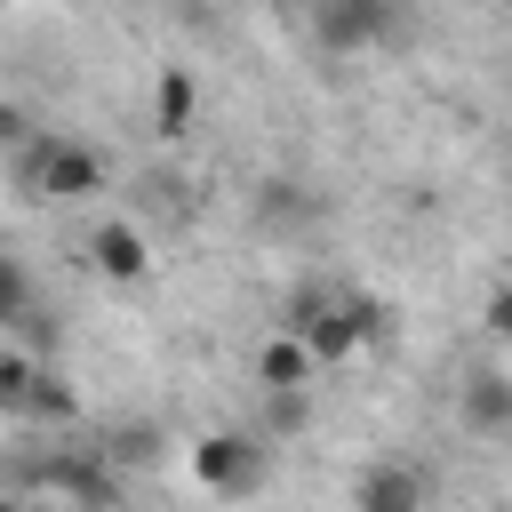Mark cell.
I'll use <instances>...</instances> for the list:
<instances>
[{"label": "cell", "instance_id": "obj_1", "mask_svg": "<svg viewBox=\"0 0 512 512\" xmlns=\"http://www.w3.org/2000/svg\"><path fill=\"white\" fill-rule=\"evenodd\" d=\"M280 336H296V344L312 352V368H344V360L360 352L352 296H344V288H320V280H304V288L280 304Z\"/></svg>", "mask_w": 512, "mask_h": 512}, {"label": "cell", "instance_id": "obj_2", "mask_svg": "<svg viewBox=\"0 0 512 512\" xmlns=\"http://www.w3.org/2000/svg\"><path fill=\"white\" fill-rule=\"evenodd\" d=\"M264 472H272V456H264V440H256V432H240V424H216V432H200V440H192V480H200L208 496H224V504L256 496V488H264Z\"/></svg>", "mask_w": 512, "mask_h": 512}, {"label": "cell", "instance_id": "obj_3", "mask_svg": "<svg viewBox=\"0 0 512 512\" xmlns=\"http://www.w3.org/2000/svg\"><path fill=\"white\" fill-rule=\"evenodd\" d=\"M24 192H32V200L72 208V200L104 192V160H96L88 144H72V136H40V144L24 152Z\"/></svg>", "mask_w": 512, "mask_h": 512}, {"label": "cell", "instance_id": "obj_4", "mask_svg": "<svg viewBox=\"0 0 512 512\" xmlns=\"http://www.w3.org/2000/svg\"><path fill=\"white\" fill-rule=\"evenodd\" d=\"M312 32H320L328 56H352V48H368V40L392 32V0H320Z\"/></svg>", "mask_w": 512, "mask_h": 512}, {"label": "cell", "instance_id": "obj_5", "mask_svg": "<svg viewBox=\"0 0 512 512\" xmlns=\"http://www.w3.org/2000/svg\"><path fill=\"white\" fill-rule=\"evenodd\" d=\"M352 512H424V472L400 464V456L368 464V472L352 480Z\"/></svg>", "mask_w": 512, "mask_h": 512}, {"label": "cell", "instance_id": "obj_6", "mask_svg": "<svg viewBox=\"0 0 512 512\" xmlns=\"http://www.w3.org/2000/svg\"><path fill=\"white\" fill-rule=\"evenodd\" d=\"M456 408H464V424H472L480 440H504V432H512V376H504V368H472L464 392H456Z\"/></svg>", "mask_w": 512, "mask_h": 512}, {"label": "cell", "instance_id": "obj_7", "mask_svg": "<svg viewBox=\"0 0 512 512\" xmlns=\"http://www.w3.org/2000/svg\"><path fill=\"white\" fill-rule=\"evenodd\" d=\"M248 368H256V392H312V384H320L312 352H304L296 336H280V328L256 344V360H248Z\"/></svg>", "mask_w": 512, "mask_h": 512}, {"label": "cell", "instance_id": "obj_8", "mask_svg": "<svg viewBox=\"0 0 512 512\" xmlns=\"http://www.w3.org/2000/svg\"><path fill=\"white\" fill-rule=\"evenodd\" d=\"M40 480H48V488H64L80 512H112V464H96V456H48V464H40Z\"/></svg>", "mask_w": 512, "mask_h": 512}, {"label": "cell", "instance_id": "obj_9", "mask_svg": "<svg viewBox=\"0 0 512 512\" xmlns=\"http://www.w3.org/2000/svg\"><path fill=\"white\" fill-rule=\"evenodd\" d=\"M192 112H200L192 72H184V64H160V88H152V136L184 144V136H192Z\"/></svg>", "mask_w": 512, "mask_h": 512}, {"label": "cell", "instance_id": "obj_10", "mask_svg": "<svg viewBox=\"0 0 512 512\" xmlns=\"http://www.w3.org/2000/svg\"><path fill=\"white\" fill-rule=\"evenodd\" d=\"M88 264H96L104 280H144V272H152V248H144V232H136V224H96Z\"/></svg>", "mask_w": 512, "mask_h": 512}, {"label": "cell", "instance_id": "obj_11", "mask_svg": "<svg viewBox=\"0 0 512 512\" xmlns=\"http://www.w3.org/2000/svg\"><path fill=\"white\" fill-rule=\"evenodd\" d=\"M24 424H72L80 416V392L56 376V368H32V384H24V408H16Z\"/></svg>", "mask_w": 512, "mask_h": 512}, {"label": "cell", "instance_id": "obj_12", "mask_svg": "<svg viewBox=\"0 0 512 512\" xmlns=\"http://www.w3.org/2000/svg\"><path fill=\"white\" fill-rule=\"evenodd\" d=\"M312 424V392H264V432L256 440H288Z\"/></svg>", "mask_w": 512, "mask_h": 512}, {"label": "cell", "instance_id": "obj_13", "mask_svg": "<svg viewBox=\"0 0 512 512\" xmlns=\"http://www.w3.org/2000/svg\"><path fill=\"white\" fill-rule=\"evenodd\" d=\"M24 312H32V280H24V264L0 248V328H16Z\"/></svg>", "mask_w": 512, "mask_h": 512}, {"label": "cell", "instance_id": "obj_14", "mask_svg": "<svg viewBox=\"0 0 512 512\" xmlns=\"http://www.w3.org/2000/svg\"><path fill=\"white\" fill-rule=\"evenodd\" d=\"M152 456H160V432L152 424H120L112 448H104V464H152Z\"/></svg>", "mask_w": 512, "mask_h": 512}, {"label": "cell", "instance_id": "obj_15", "mask_svg": "<svg viewBox=\"0 0 512 512\" xmlns=\"http://www.w3.org/2000/svg\"><path fill=\"white\" fill-rule=\"evenodd\" d=\"M352 328H360V352H376V344H392V312H384L376 296H352Z\"/></svg>", "mask_w": 512, "mask_h": 512}, {"label": "cell", "instance_id": "obj_16", "mask_svg": "<svg viewBox=\"0 0 512 512\" xmlns=\"http://www.w3.org/2000/svg\"><path fill=\"white\" fill-rule=\"evenodd\" d=\"M32 368H40V360H24V352H0V416H16V408H24V384H32Z\"/></svg>", "mask_w": 512, "mask_h": 512}, {"label": "cell", "instance_id": "obj_17", "mask_svg": "<svg viewBox=\"0 0 512 512\" xmlns=\"http://www.w3.org/2000/svg\"><path fill=\"white\" fill-rule=\"evenodd\" d=\"M304 208H312V200H304L296 184H264V216H280V224H288V216H304Z\"/></svg>", "mask_w": 512, "mask_h": 512}, {"label": "cell", "instance_id": "obj_18", "mask_svg": "<svg viewBox=\"0 0 512 512\" xmlns=\"http://www.w3.org/2000/svg\"><path fill=\"white\" fill-rule=\"evenodd\" d=\"M480 320H488V336H504V344H512V280L488 296V312H480Z\"/></svg>", "mask_w": 512, "mask_h": 512}, {"label": "cell", "instance_id": "obj_19", "mask_svg": "<svg viewBox=\"0 0 512 512\" xmlns=\"http://www.w3.org/2000/svg\"><path fill=\"white\" fill-rule=\"evenodd\" d=\"M24 136H32V120H24L16 104H0V144H24Z\"/></svg>", "mask_w": 512, "mask_h": 512}, {"label": "cell", "instance_id": "obj_20", "mask_svg": "<svg viewBox=\"0 0 512 512\" xmlns=\"http://www.w3.org/2000/svg\"><path fill=\"white\" fill-rule=\"evenodd\" d=\"M0 512H24V504H16V496H0Z\"/></svg>", "mask_w": 512, "mask_h": 512}, {"label": "cell", "instance_id": "obj_21", "mask_svg": "<svg viewBox=\"0 0 512 512\" xmlns=\"http://www.w3.org/2000/svg\"><path fill=\"white\" fill-rule=\"evenodd\" d=\"M496 512H512V504H496Z\"/></svg>", "mask_w": 512, "mask_h": 512}]
</instances>
